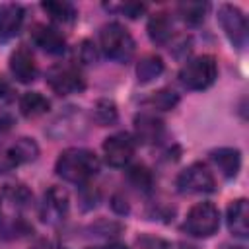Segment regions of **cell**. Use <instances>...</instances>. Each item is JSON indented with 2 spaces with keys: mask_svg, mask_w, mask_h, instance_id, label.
I'll return each instance as SVG.
<instances>
[{
  "mask_svg": "<svg viewBox=\"0 0 249 249\" xmlns=\"http://www.w3.org/2000/svg\"><path fill=\"white\" fill-rule=\"evenodd\" d=\"M56 175L74 185H86L99 171V160L91 150L86 148H68L60 152L56 160Z\"/></svg>",
  "mask_w": 249,
  "mask_h": 249,
  "instance_id": "obj_1",
  "label": "cell"
},
{
  "mask_svg": "<svg viewBox=\"0 0 249 249\" xmlns=\"http://www.w3.org/2000/svg\"><path fill=\"white\" fill-rule=\"evenodd\" d=\"M99 47L103 54L117 62H128L134 54V39L128 29L117 21L105 23L99 31Z\"/></svg>",
  "mask_w": 249,
  "mask_h": 249,
  "instance_id": "obj_2",
  "label": "cell"
},
{
  "mask_svg": "<svg viewBox=\"0 0 249 249\" xmlns=\"http://www.w3.org/2000/svg\"><path fill=\"white\" fill-rule=\"evenodd\" d=\"M218 78V62L212 54H200L183 64L179 70V82L183 88L193 91H202L210 88Z\"/></svg>",
  "mask_w": 249,
  "mask_h": 249,
  "instance_id": "obj_3",
  "label": "cell"
},
{
  "mask_svg": "<svg viewBox=\"0 0 249 249\" xmlns=\"http://www.w3.org/2000/svg\"><path fill=\"white\" fill-rule=\"evenodd\" d=\"M39 146L33 138L19 136L14 140H0V175L10 173L21 163L37 160Z\"/></svg>",
  "mask_w": 249,
  "mask_h": 249,
  "instance_id": "obj_4",
  "label": "cell"
},
{
  "mask_svg": "<svg viewBox=\"0 0 249 249\" xmlns=\"http://www.w3.org/2000/svg\"><path fill=\"white\" fill-rule=\"evenodd\" d=\"M220 228V212L212 202H196L183 222V230L195 237H210Z\"/></svg>",
  "mask_w": 249,
  "mask_h": 249,
  "instance_id": "obj_5",
  "label": "cell"
},
{
  "mask_svg": "<svg viewBox=\"0 0 249 249\" xmlns=\"http://www.w3.org/2000/svg\"><path fill=\"white\" fill-rule=\"evenodd\" d=\"M47 84L56 95H70L78 93L86 88V78L82 70L72 62H60L49 68Z\"/></svg>",
  "mask_w": 249,
  "mask_h": 249,
  "instance_id": "obj_6",
  "label": "cell"
},
{
  "mask_svg": "<svg viewBox=\"0 0 249 249\" xmlns=\"http://www.w3.org/2000/svg\"><path fill=\"white\" fill-rule=\"evenodd\" d=\"M177 191L183 195H200V193H212L216 189V181L212 171L204 163H191L177 175Z\"/></svg>",
  "mask_w": 249,
  "mask_h": 249,
  "instance_id": "obj_7",
  "label": "cell"
},
{
  "mask_svg": "<svg viewBox=\"0 0 249 249\" xmlns=\"http://www.w3.org/2000/svg\"><path fill=\"white\" fill-rule=\"evenodd\" d=\"M218 21H220L226 37L230 39V43L235 49H243L247 45V35H249L247 18H245V14L237 6L222 4L218 8Z\"/></svg>",
  "mask_w": 249,
  "mask_h": 249,
  "instance_id": "obj_8",
  "label": "cell"
},
{
  "mask_svg": "<svg viewBox=\"0 0 249 249\" xmlns=\"http://www.w3.org/2000/svg\"><path fill=\"white\" fill-rule=\"evenodd\" d=\"M68 208H70L68 193L62 187L53 185L43 195V200H41V206H39V218H41V222H45L49 226H54V224H60L66 218Z\"/></svg>",
  "mask_w": 249,
  "mask_h": 249,
  "instance_id": "obj_9",
  "label": "cell"
},
{
  "mask_svg": "<svg viewBox=\"0 0 249 249\" xmlns=\"http://www.w3.org/2000/svg\"><path fill=\"white\" fill-rule=\"evenodd\" d=\"M136 142L128 132H117L105 138L103 156L111 167H124L134 156Z\"/></svg>",
  "mask_w": 249,
  "mask_h": 249,
  "instance_id": "obj_10",
  "label": "cell"
},
{
  "mask_svg": "<svg viewBox=\"0 0 249 249\" xmlns=\"http://www.w3.org/2000/svg\"><path fill=\"white\" fill-rule=\"evenodd\" d=\"M10 70L14 74V78L21 84H29L37 78L39 74V68H37V62H35V56L33 53L25 47V45H19L12 51L10 54Z\"/></svg>",
  "mask_w": 249,
  "mask_h": 249,
  "instance_id": "obj_11",
  "label": "cell"
},
{
  "mask_svg": "<svg viewBox=\"0 0 249 249\" xmlns=\"http://www.w3.org/2000/svg\"><path fill=\"white\" fill-rule=\"evenodd\" d=\"M31 39H33V43L39 49H43L49 54H62L66 51V39H64V35L56 27H53V25L35 23L31 27Z\"/></svg>",
  "mask_w": 249,
  "mask_h": 249,
  "instance_id": "obj_12",
  "label": "cell"
},
{
  "mask_svg": "<svg viewBox=\"0 0 249 249\" xmlns=\"http://www.w3.org/2000/svg\"><path fill=\"white\" fill-rule=\"evenodd\" d=\"M84 115L82 111H78L76 107H66V111H62L49 128V134L53 138H64V136H74V134H82L84 132Z\"/></svg>",
  "mask_w": 249,
  "mask_h": 249,
  "instance_id": "obj_13",
  "label": "cell"
},
{
  "mask_svg": "<svg viewBox=\"0 0 249 249\" xmlns=\"http://www.w3.org/2000/svg\"><path fill=\"white\" fill-rule=\"evenodd\" d=\"M23 23V8L16 2L0 4V41L14 39Z\"/></svg>",
  "mask_w": 249,
  "mask_h": 249,
  "instance_id": "obj_14",
  "label": "cell"
},
{
  "mask_svg": "<svg viewBox=\"0 0 249 249\" xmlns=\"http://www.w3.org/2000/svg\"><path fill=\"white\" fill-rule=\"evenodd\" d=\"M134 134L140 144H154L163 134V123L152 113H140L134 117Z\"/></svg>",
  "mask_w": 249,
  "mask_h": 249,
  "instance_id": "obj_15",
  "label": "cell"
},
{
  "mask_svg": "<svg viewBox=\"0 0 249 249\" xmlns=\"http://www.w3.org/2000/svg\"><path fill=\"white\" fill-rule=\"evenodd\" d=\"M249 208H247V200L245 198H237L231 200L228 206V228L233 235L237 237H247L249 233Z\"/></svg>",
  "mask_w": 249,
  "mask_h": 249,
  "instance_id": "obj_16",
  "label": "cell"
},
{
  "mask_svg": "<svg viewBox=\"0 0 249 249\" xmlns=\"http://www.w3.org/2000/svg\"><path fill=\"white\" fill-rule=\"evenodd\" d=\"M210 158L216 163V167L222 171V175L228 179L235 177L241 167V154L237 148H218L210 154Z\"/></svg>",
  "mask_w": 249,
  "mask_h": 249,
  "instance_id": "obj_17",
  "label": "cell"
},
{
  "mask_svg": "<svg viewBox=\"0 0 249 249\" xmlns=\"http://www.w3.org/2000/svg\"><path fill=\"white\" fill-rule=\"evenodd\" d=\"M43 12L56 23H62V25H68L76 19L78 12H76V6L72 2H60V0H49V2H43L41 4Z\"/></svg>",
  "mask_w": 249,
  "mask_h": 249,
  "instance_id": "obj_18",
  "label": "cell"
},
{
  "mask_svg": "<svg viewBox=\"0 0 249 249\" xmlns=\"http://www.w3.org/2000/svg\"><path fill=\"white\" fill-rule=\"evenodd\" d=\"M49 107H51V101L39 91H27L19 99V111L27 119H35V117L45 115L49 111Z\"/></svg>",
  "mask_w": 249,
  "mask_h": 249,
  "instance_id": "obj_19",
  "label": "cell"
},
{
  "mask_svg": "<svg viewBox=\"0 0 249 249\" xmlns=\"http://www.w3.org/2000/svg\"><path fill=\"white\" fill-rule=\"evenodd\" d=\"M171 29H173V23H171V18L165 14V12H156L150 21H148V35L154 43L158 45H165L171 37Z\"/></svg>",
  "mask_w": 249,
  "mask_h": 249,
  "instance_id": "obj_20",
  "label": "cell"
},
{
  "mask_svg": "<svg viewBox=\"0 0 249 249\" xmlns=\"http://www.w3.org/2000/svg\"><path fill=\"white\" fill-rule=\"evenodd\" d=\"M161 72H163V60L158 54H146L136 64V76H138V82H142V84L152 82Z\"/></svg>",
  "mask_w": 249,
  "mask_h": 249,
  "instance_id": "obj_21",
  "label": "cell"
},
{
  "mask_svg": "<svg viewBox=\"0 0 249 249\" xmlns=\"http://www.w3.org/2000/svg\"><path fill=\"white\" fill-rule=\"evenodd\" d=\"M126 179L132 187H136L142 193H150L152 187H154V175L144 163H134L132 167H128Z\"/></svg>",
  "mask_w": 249,
  "mask_h": 249,
  "instance_id": "obj_22",
  "label": "cell"
},
{
  "mask_svg": "<svg viewBox=\"0 0 249 249\" xmlns=\"http://www.w3.org/2000/svg\"><path fill=\"white\" fill-rule=\"evenodd\" d=\"M177 12L185 23L198 25L204 21V16L208 12V4L206 2H181L177 6Z\"/></svg>",
  "mask_w": 249,
  "mask_h": 249,
  "instance_id": "obj_23",
  "label": "cell"
},
{
  "mask_svg": "<svg viewBox=\"0 0 249 249\" xmlns=\"http://www.w3.org/2000/svg\"><path fill=\"white\" fill-rule=\"evenodd\" d=\"M119 119V111H117V105L115 101L111 99H99L93 107V121L99 124V126H111L115 124Z\"/></svg>",
  "mask_w": 249,
  "mask_h": 249,
  "instance_id": "obj_24",
  "label": "cell"
},
{
  "mask_svg": "<svg viewBox=\"0 0 249 249\" xmlns=\"http://www.w3.org/2000/svg\"><path fill=\"white\" fill-rule=\"evenodd\" d=\"M136 245L140 249H196L191 243L169 241V239H161V237H156V235H140L136 239Z\"/></svg>",
  "mask_w": 249,
  "mask_h": 249,
  "instance_id": "obj_25",
  "label": "cell"
},
{
  "mask_svg": "<svg viewBox=\"0 0 249 249\" xmlns=\"http://www.w3.org/2000/svg\"><path fill=\"white\" fill-rule=\"evenodd\" d=\"M4 198L8 202H12L14 206H18V208H25L33 200V195H31V191L25 185H21V183H10V185L4 187Z\"/></svg>",
  "mask_w": 249,
  "mask_h": 249,
  "instance_id": "obj_26",
  "label": "cell"
},
{
  "mask_svg": "<svg viewBox=\"0 0 249 249\" xmlns=\"http://www.w3.org/2000/svg\"><path fill=\"white\" fill-rule=\"evenodd\" d=\"M179 101V95L173 91V89H160V91H154L152 97L148 99V103L154 107V109H161V111H167V109H173Z\"/></svg>",
  "mask_w": 249,
  "mask_h": 249,
  "instance_id": "obj_27",
  "label": "cell"
},
{
  "mask_svg": "<svg viewBox=\"0 0 249 249\" xmlns=\"http://www.w3.org/2000/svg\"><path fill=\"white\" fill-rule=\"evenodd\" d=\"M107 10H115V12H121V14H124V16H128V18H138V16H142L144 12H146V4H140V2H126V4H119V6H113V4H109V6H105Z\"/></svg>",
  "mask_w": 249,
  "mask_h": 249,
  "instance_id": "obj_28",
  "label": "cell"
},
{
  "mask_svg": "<svg viewBox=\"0 0 249 249\" xmlns=\"http://www.w3.org/2000/svg\"><path fill=\"white\" fill-rule=\"evenodd\" d=\"M123 230L121 224H115V222H107V220H101L97 222L95 226H91V231H95V235H103V237H109V235H119V231Z\"/></svg>",
  "mask_w": 249,
  "mask_h": 249,
  "instance_id": "obj_29",
  "label": "cell"
},
{
  "mask_svg": "<svg viewBox=\"0 0 249 249\" xmlns=\"http://www.w3.org/2000/svg\"><path fill=\"white\" fill-rule=\"evenodd\" d=\"M12 99H14V88H12V84L4 76H0V107L8 105Z\"/></svg>",
  "mask_w": 249,
  "mask_h": 249,
  "instance_id": "obj_30",
  "label": "cell"
},
{
  "mask_svg": "<svg viewBox=\"0 0 249 249\" xmlns=\"http://www.w3.org/2000/svg\"><path fill=\"white\" fill-rule=\"evenodd\" d=\"M93 47H95V45H93L91 41H84V43H82V47H80V58H82V62L89 64V62L95 60V49H93Z\"/></svg>",
  "mask_w": 249,
  "mask_h": 249,
  "instance_id": "obj_31",
  "label": "cell"
},
{
  "mask_svg": "<svg viewBox=\"0 0 249 249\" xmlns=\"http://www.w3.org/2000/svg\"><path fill=\"white\" fill-rule=\"evenodd\" d=\"M113 210L119 212V214H126L128 212V204H126V198H123L121 195H115L113 196V202H111Z\"/></svg>",
  "mask_w": 249,
  "mask_h": 249,
  "instance_id": "obj_32",
  "label": "cell"
},
{
  "mask_svg": "<svg viewBox=\"0 0 249 249\" xmlns=\"http://www.w3.org/2000/svg\"><path fill=\"white\" fill-rule=\"evenodd\" d=\"M31 249H66V247H58V245H54V243H51L47 239H39V241H35L31 245Z\"/></svg>",
  "mask_w": 249,
  "mask_h": 249,
  "instance_id": "obj_33",
  "label": "cell"
},
{
  "mask_svg": "<svg viewBox=\"0 0 249 249\" xmlns=\"http://www.w3.org/2000/svg\"><path fill=\"white\" fill-rule=\"evenodd\" d=\"M12 124H14V123H12V119H10L8 115H4V113H2V115H0V132L10 130V128H12Z\"/></svg>",
  "mask_w": 249,
  "mask_h": 249,
  "instance_id": "obj_34",
  "label": "cell"
},
{
  "mask_svg": "<svg viewBox=\"0 0 249 249\" xmlns=\"http://www.w3.org/2000/svg\"><path fill=\"white\" fill-rule=\"evenodd\" d=\"M88 249H128L123 243H107V245H97V247H88Z\"/></svg>",
  "mask_w": 249,
  "mask_h": 249,
  "instance_id": "obj_35",
  "label": "cell"
},
{
  "mask_svg": "<svg viewBox=\"0 0 249 249\" xmlns=\"http://www.w3.org/2000/svg\"><path fill=\"white\" fill-rule=\"evenodd\" d=\"M222 249H245V247H239V245H235V247L233 245H224Z\"/></svg>",
  "mask_w": 249,
  "mask_h": 249,
  "instance_id": "obj_36",
  "label": "cell"
}]
</instances>
